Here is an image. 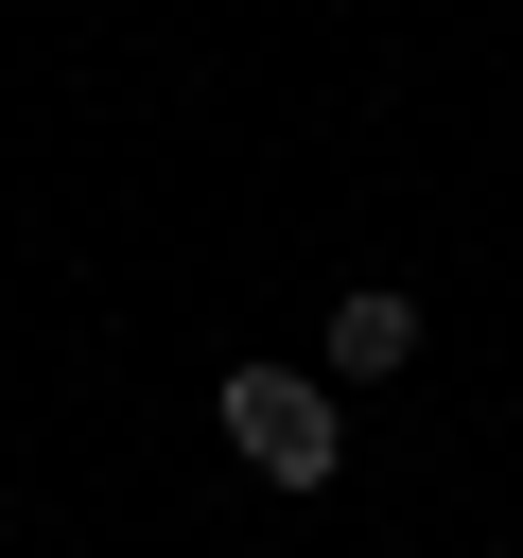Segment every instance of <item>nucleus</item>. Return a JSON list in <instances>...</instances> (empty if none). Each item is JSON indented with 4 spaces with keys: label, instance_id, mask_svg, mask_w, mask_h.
Wrapping results in <instances>:
<instances>
[{
    "label": "nucleus",
    "instance_id": "f03ea898",
    "mask_svg": "<svg viewBox=\"0 0 523 558\" xmlns=\"http://www.w3.org/2000/svg\"><path fill=\"white\" fill-rule=\"evenodd\" d=\"M418 366V296L401 279H331V349H314V384L349 401V384H401Z\"/></svg>",
    "mask_w": 523,
    "mask_h": 558
},
{
    "label": "nucleus",
    "instance_id": "f257e3e1",
    "mask_svg": "<svg viewBox=\"0 0 523 558\" xmlns=\"http://www.w3.org/2000/svg\"><path fill=\"white\" fill-rule=\"evenodd\" d=\"M209 418H227V453H244L262 488H331V471H349V401H331L314 366H227Z\"/></svg>",
    "mask_w": 523,
    "mask_h": 558
}]
</instances>
